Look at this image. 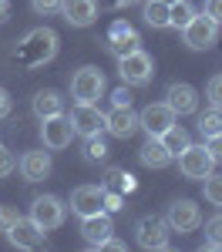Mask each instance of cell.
I'll return each mask as SVG.
<instances>
[{"instance_id": "obj_1", "label": "cell", "mask_w": 222, "mask_h": 252, "mask_svg": "<svg viewBox=\"0 0 222 252\" xmlns=\"http://www.w3.org/2000/svg\"><path fill=\"white\" fill-rule=\"evenodd\" d=\"M58 54V34L51 27H37L17 44V61L27 67H40Z\"/></svg>"}, {"instance_id": "obj_2", "label": "cell", "mask_w": 222, "mask_h": 252, "mask_svg": "<svg viewBox=\"0 0 222 252\" xmlns=\"http://www.w3.org/2000/svg\"><path fill=\"white\" fill-rule=\"evenodd\" d=\"M104 71L95 67V64H84L74 71L71 78V97L74 101H84V104H98V97H104Z\"/></svg>"}, {"instance_id": "obj_3", "label": "cell", "mask_w": 222, "mask_h": 252, "mask_svg": "<svg viewBox=\"0 0 222 252\" xmlns=\"http://www.w3.org/2000/svg\"><path fill=\"white\" fill-rule=\"evenodd\" d=\"M118 78L125 81L128 88H145L148 81L155 78V61H152V54H145L138 47V51L118 58Z\"/></svg>"}, {"instance_id": "obj_4", "label": "cell", "mask_w": 222, "mask_h": 252, "mask_svg": "<svg viewBox=\"0 0 222 252\" xmlns=\"http://www.w3.org/2000/svg\"><path fill=\"white\" fill-rule=\"evenodd\" d=\"M182 40H185V47H192V51H209V47L219 40V24L209 17V14H195V17L182 27Z\"/></svg>"}, {"instance_id": "obj_5", "label": "cell", "mask_w": 222, "mask_h": 252, "mask_svg": "<svg viewBox=\"0 0 222 252\" xmlns=\"http://www.w3.org/2000/svg\"><path fill=\"white\" fill-rule=\"evenodd\" d=\"M135 239H138L141 249H168V242H172V229H168V222L159 219V215H145L138 219V225H135Z\"/></svg>"}, {"instance_id": "obj_6", "label": "cell", "mask_w": 222, "mask_h": 252, "mask_svg": "<svg viewBox=\"0 0 222 252\" xmlns=\"http://www.w3.org/2000/svg\"><path fill=\"white\" fill-rule=\"evenodd\" d=\"M212 168H216V158L209 155L205 145H192L189 141L179 152V172L185 178H205V175H212Z\"/></svg>"}, {"instance_id": "obj_7", "label": "cell", "mask_w": 222, "mask_h": 252, "mask_svg": "<svg viewBox=\"0 0 222 252\" xmlns=\"http://www.w3.org/2000/svg\"><path fill=\"white\" fill-rule=\"evenodd\" d=\"M179 121V115L165 104V101H155V104H148V108H141L138 115V128L145 131L148 138H161L172 125Z\"/></svg>"}, {"instance_id": "obj_8", "label": "cell", "mask_w": 222, "mask_h": 252, "mask_svg": "<svg viewBox=\"0 0 222 252\" xmlns=\"http://www.w3.org/2000/svg\"><path fill=\"white\" fill-rule=\"evenodd\" d=\"M64 215H67V205L61 202L58 195H40V198L31 202V219L37 222L44 232H51V229L64 225Z\"/></svg>"}, {"instance_id": "obj_9", "label": "cell", "mask_w": 222, "mask_h": 252, "mask_svg": "<svg viewBox=\"0 0 222 252\" xmlns=\"http://www.w3.org/2000/svg\"><path fill=\"white\" fill-rule=\"evenodd\" d=\"M165 222H168V229L172 232H195L202 225V209L192 202V198H179V202H172L168 205V215H165Z\"/></svg>"}, {"instance_id": "obj_10", "label": "cell", "mask_w": 222, "mask_h": 252, "mask_svg": "<svg viewBox=\"0 0 222 252\" xmlns=\"http://www.w3.org/2000/svg\"><path fill=\"white\" fill-rule=\"evenodd\" d=\"M67 121H71L74 135H81V138H95V135L104 131V111H101L98 104H84V101H78Z\"/></svg>"}, {"instance_id": "obj_11", "label": "cell", "mask_w": 222, "mask_h": 252, "mask_svg": "<svg viewBox=\"0 0 222 252\" xmlns=\"http://www.w3.org/2000/svg\"><path fill=\"white\" fill-rule=\"evenodd\" d=\"M3 232H7V242L17 246V249H40V242H44V229H40L31 215H27V219H20V215H17Z\"/></svg>"}, {"instance_id": "obj_12", "label": "cell", "mask_w": 222, "mask_h": 252, "mask_svg": "<svg viewBox=\"0 0 222 252\" xmlns=\"http://www.w3.org/2000/svg\"><path fill=\"white\" fill-rule=\"evenodd\" d=\"M71 138H74V128H71V121L64 115H54V118H44V121H40V141H44L47 152L67 148Z\"/></svg>"}, {"instance_id": "obj_13", "label": "cell", "mask_w": 222, "mask_h": 252, "mask_svg": "<svg viewBox=\"0 0 222 252\" xmlns=\"http://www.w3.org/2000/svg\"><path fill=\"white\" fill-rule=\"evenodd\" d=\"M71 212L81 219L104 212V185H78L71 192Z\"/></svg>"}, {"instance_id": "obj_14", "label": "cell", "mask_w": 222, "mask_h": 252, "mask_svg": "<svg viewBox=\"0 0 222 252\" xmlns=\"http://www.w3.org/2000/svg\"><path fill=\"white\" fill-rule=\"evenodd\" d=\"M138 47H141L138 31H135L128 20H115L111 31H108V51H111L115 58H125V54H131V51H138Z\"/></svg>"}, {"instance_id": "obj_15", "label": "cell", "mask_w": 222, "mask_h": 252, "mask_svg": "<svg viewBox=\"0 0 222 252\" xmlns=\"http://www.w3.org/2000/svg\"><path fill=\"white\" fill-rule=\"evenodd\" d=\"M115 232V222H111V215L108 212H98V215H88V219H81V239L91 246V249H101L108 239Z\"/></svg>"}, {"instance_id": "obj_16", "label": "cell", "mask_w": 222, "mask_h": 252, "mask_svg": "<svg viewBox=\"0 0 222 252\" xmlns=\"http://www.w3.org/2000/svg\"><path fill=\"white\" fill-rule=\"evenodd\" d=\"M104 131L121 138V141H128V138L135 135V131H138V115L131 111V104H128V108H111V111L104 115Z\"/></svg>"}, {"instance_id": "obj_17", "label": "cell", "mask_w": 222, "mask_h": 252, "mask_svg": "<svg viewBox=\"0 0 222 252\" xmlns=\"http://www.w3.org/2000/svg\"><path fill=\"white\" fill-rule=\"evenodd\" d=\"M165 97H168L165 104H168V108H172L179 118H182V115H195V111H199V91H195L192 84H185V81L172 84Z\"/></svg>"}, {"instance_id": "obj_18", "label": "cell", "mask_w": 222, "mask_h": 252, "mask_svg": "<svg viewBox=\"0 0 222 252\" xmlns=\"http://www.w3.org/2000/svg\"><path fill=\"white\" fill-rule=\"evenodd\" d=\"M61 14L71 27H91L98 20V0H64Z\"/></svg>"}, {"instance_id": "obj_19", "label": "cell", "mask_w": 222, "mask_h": 252, "mask_svg": "<svg viewBox=\"0 0 222 252\" xmlns=\"http://www.w3.org/2000/svg\"><path fill=\"white\" fill-rule=\"evenodd\" d=\"M54 168V161H51V152H27V155L20 158V175H24V182H44L47 175Z\"/></svg>"}, {"instance_id": "obj_20", "label": "cell", "mask_w": 222, "mask_h": 252, "mask_svg": "<svg viewBox=\"0 0 222 252\" xmlns=\"http://www.w3.org/2000/svg\"><path fill=\"white\" fill-rule=\"evenodd\" d=\"M31 108H34V115L44 121V118L64 115V97H61V91H54V88H44V91H37V94H34Z\"/></svg>"}, {"instance_id": "obj_21", "label": "cell", "mask_w": 222, "mask_h": 252, "mask_svg": "<svg viewBox=\"0 0 222 252\" xmlns=\"http://www.w3.org/2000/svg\"><path fill=\"white\" fill-rule=\"evenodd\" d=\"M172 158H175V155L161 145V138H148V141L138 148V161H141V165H148V168H165Z\"/></svg>"}, {"instance_id": "obj_22", "label": "cell", "mask_w": 222, "mask_h": 252, "mask_svg": "<svg viewBox=\"0 0 222 252\" xmlns=\"http://www.w3.org/2000/svg\"><path fill=\"white\" fill-rule=\"evenodd\" d=\"M141 14H145V24L148 27H172V20H168V3H161V0H145V7H141Z\"/></svg>"}, {"instance_id": "obj_23", "label": "cell", "mask_w": 222, "mask_h": 252, "mask_svg": "<svg viewBox=\"0 0 222 252\" xmlns=\"http://www.w3.org/2000/svg\"><path fill=\"white\" fill-rule=\"evenodd\" d=\"M135 189V178L125 172V168H111V172L104 175V192H131Z\"/></svg>"}, {"instance_id": "obj_24", "label": "cell", "mask_w": 222, "mask_h": 252, "mask_svg": "<svg viewBox=\"0 0 222 252\" xmlns=\"http://www.w3.org/2000/svg\"><path fill=\"white\" fill-rule=\"evenodd\" d=\"M195 128L202 131V138L219 135V131H222V108H216V104H212L209 111H202V115H199V125H195Z\"/></svg>"}, {"instance_id": "obj_25", "label": "cell", "mask_w": 222, "mask_h": 252, "mask_svg": "<svg viewBox=\"0 0 222 252\" xmlns=\"http://www.w3.org/2000/svg\"><path fill=\"white\" fill-rule=\"evenodd\" d=\"M189 141H192V138H189V131L182 128L179 121H175V125H172V128H168L165 135H161V145H165V148H168L172 155H179V152L185 148V145H189Z\"/></svg>"}, {"instance_id": "obj_26", "label": "cell", "mask_w": 222, "mask_h": 252, "mask_svg": "<svg viewBox=\"0 0 222 252\" xmlns=\"http://www.w3.org/2000/svg\"><path fill=\"white\" fill-rule=\"evenodd\" d=\"M195 17V7L189 3V0H175V3H168V20H172V27H185L189 20Z\"/></svg>"}, {"instance_id": "obj_27", "label": "cell", "mask_w": 222, "mask_h": 252, "mask_svg": "<svg viewBox=\"0 0 222 252\" xmlns=\"http://www.w3.org/2000/svg\"><path fill=\"white\" fill-rule=\"evenodd\" d=\"M202 182H205V185H202L205 202H209V205H219V209H222V175H205Z\"/></svg>"}, {"instance_id": "obj_28", "label": "cell", "mask_w": 222, "mask_h": 252, "mask_svg": "<svg viewBox=\"0 0 222 252\" xmlns=\"http://www.w3.org/2000/svg\"><path fill=\"white\" fill-rule=\"evenodd\" d=\"M205 249H222V215H212L205 222Z\"/></svg>"}, {"instance_id": "obj_29", "label": "cell", "mask_w": 222, "mask_h": 252, "mask_svg": "<svg viewBox=\"0 0 222 252\" xmlns=\"http://www.w3.org/2000/svg\"><path fill=\"white\" fill-rule=\"evenodd\" d=\"M84 155L91 158V161H101V158H108V145H104L98 135L88 138V148H84Z\"/></svg>"}, {"instance_id": "obj_30", "label": "cell", "mask_w": 222, "mask_h": 252, "mask_svg": "<svg viewBox=\"0 0 222 252\" xmlns=\"http://www.w3.org/2000/svg\"><path fill=\"white\" fill-rule=\"evenodd\" d=\"M205 97H209L216 108H222V74H216V78L205 84Z\"/></svg>"}, {"instance_id": "obj_31", "label": "cell", "mask_w": 222, "mask_h": 252, "mask_svg": "<svg viewBox=\"0 0 222 252\" xmlns=\"http://www.w3.org/2000/svg\"><path fill=\"white\" fill-rule=\"evenodd\" d=\"M61 3L64 0H31V7H34V14H61Z\"/></svg>"}, {"instance_id": "obj_32", "label": "cell", "mask_w": 222, "mask_h": 252, "mask_svg": "<svg viewBox=\"0 0 222 252\" xmlns=\"http://www.w3.org/2000/svg\"><path fill=\"white\" fill-rule=\"evenodd\" d=\"M14 168H17V158L7 152V145H0V178H7Z\"/></svg>"}, {"instance_id": "obj_33", "label": "cell", "mask_w": 222, "mask_h": 252, "mask_svg": "<svg viewBox=\"0 0 222 252\" xmlns=\"http://www.w3.org/2000/svg\"><path fill=\"white\" fill-rule=\"evenodd\" d=\"M205 148H209V155L216 158V165H219V161H222V131L205 138Z\"/></svg>"}, {"instance_id": "obj_34", "label": "cell", "mask_w": 222, "mask_h": 252, "mask_svg": "<svg viewBox=\"0 0 222 252\" xmlns=\"http://www.w3.org/2000/svg\"><path fill=\"white\" fill-rule=\"evenodd\" d=\"M131 104V91H128V84L118 88V91H111V108H128Z\"/></svg>"}, {"instance_id": "obj_35", "label": "cell", "mask_w": 222, "mask_h": 252, "mask_svg": "<svg viewBox=\"0 0 222 252\" xmlns=\"http://www.w3.org/2000/svg\"><path fill=\"white\" fill-rule=\"evenodd\" d=\"M10 111H14V97H10V91H7V88H0V121L10 115Z\"/></svg>"}, {"instance_id": "obj_36", "label": "cell", "mask_w": 222, "mask_h": 252, "mask_svg": "<svg viewBox=\"0 0 222 252\" xmlns=\"http://www.w3.org/2000/svg\"><path fill=\"white\" fill-rule=\"evenodd\" d=\"M202 14H209L216 24H222V0H205V10Z\"/></svg>"}, {"instance_id": "obj_37", "label": "cell", "mask_w": 222, "mask_h": 252, "mask_svg": "<svg viewBox=\"0 0 222 252\" xmlns=\"http://www.w3.org/2000/svg\"><path fill=\"white\" fill-rule=\"evenodd\" d=\"M14 219H17V212H14V209H3V205H0V229H7Z\"/></svg>"}, {"instance_id": "obj_38", "label": "cell", "mask_w": 222, "mask_h": 252, "mask_svg": "<svg viewBox=\"0 0 222 252\" xmlns=\"http://www.w3.org/2000/svg\"><path fill=\"white\" fill-rule=\"evenodd\" d=\"M101 249H111V252H125V242H118V239L111 235V239H108V242H104Z\"/></svg>"}, {"instance_id": "obj_39", "label": "cell", "mask_w": 222, "mask_h": 252, "mask_svg": "<svg viewBox=\"0 0 222 252\" xmlns=\"http://www.w3.org/2000/svg\"><path fill=\"white\" fill-rule=\"evenodd\" d=\"M7 17H10V3H7V0H0V24H3Z\"/></svg>"}, {"instance_id": "obj_40", "label": "cell", "mask_w": 222, "mask_h": 252, "mask_svg": "<svg viewBox=\"0 0 222 252\" xmlns=\"http://www.w3.org/2000/svg\"><path fill=\"white\" fill-rule=\"evenodd\" d=\"M115 7H131V3H138V0H111Z\"/></svg>"}, {"instance_id": "obj_41", "label": "cell", "mask_w": 222, "mask_h": 252, "mask_svg": "<svg viewBox=\"0 0 222 252\" xmlns=\"http://www.w3.org/2000/svg\"><path fill=\"white\" fill-rule=\"evenodd\" d=\"M161 3H175V0H161Z\"/></svg>"}]
</instances>
